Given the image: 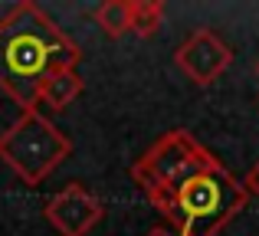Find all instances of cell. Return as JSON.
I'll use <instances>...</instances> for the list:
<instances>
[{"label":"cell","mask_w":259,"mask_h":236,"mask_svg":"<svg viewBox=\"0 0 259 236\" xmlns=\"http://www.w3.org/2000/svg\"><path fill=\"white\" fill-rule=\"evenodd\" d=\"M82 50L33 0H20L0 17V89L20 112L39 105V85L50 72L76 66Z\"/></svg>","instance_id":"obj_1"},{"label":"cell","mask_w":259,"mask_h":236,"mask_svg":"<svg viewBox=\"0 0 259 236\" xmlns=\"http://www.w3.org/2000/svg\"><path fill=\"white\" fill-rule=\"evenodd\" d=\"M249 204L243 180H236L217 161L213 167L187 177L181 187L158 207L171 230L181 236H217L230 220H236Z\"/></svg>","instance_id":"obj_2"},{"label":"cell","mask_w":259,"mask_h":236,"mask_svg":"<svg viewBox=\"0 0 259 236\" xmlns=\"http://www.w3.org/2000/svg\"><path fill=\"white\" fill-rule=\"evenodd\" d=\"M213 164H217V158H213L210 148H203L190 131L174 128V131L161 134V138L132 164L128 174H132V180L141 187V194H145L154 204V210H158L187 177H194V174L207 171V167H213Z\"/></svg>","instance_id":"obj_3"},{"label":"cell","mask_w":259,"mask_h":236,"mask_svg":"<svg viewBox=\"0 0 259 236\" xmlns=\"http://www.w3.org/2000/svg\"><path fill=\"white\" fill-rule=\"evenodd\" d=\"M69 154L72 141L36 109L20 112L17 121L0 131V161L26 187H39Z\"/></svg>","instance_id":"obj_4"},{"label":"cell","mask_w":259,"mask_h":236,"mask_svg":"<svg viewBox=\"0 0 259 236\" xmlns=\"http://www.w3.org/2000/svg\"><path fill=\"white\" fill-rule=\"evenodd\" d=\"M174 66L194 85H213L233 66V50L213 30H194L174 53Z\"/></svg>","instance_id":"obj_5"},{"label":"cell","mask_w":259,"mask_h":236,"mask_svg":"<svg viewBox=\"0 0 259 236\" xmlns=\"http://www.w3.org/2000/svg\"><path fill=\"white\" fill-rule=\"evenodd\" d=\"M43 217L59 236H85L105 217V207L92 191H85L79 180H72L63 191H56V197L46 200Z\"/></svg>","instance_id":"obj_6"},{"label":"cell","mask_w":259,"mask_h":236,"mask_svg":"<svg viewBox=\"0 0 259 236\" xmlns=\"http://www.w3.org/2000/svg\"><path fill=\"white\" fill-rule=\"evenodd\" d=\"M82 89H85V82L76 72V66H66V69H56L43 79V85H39V102L50 105L53 112H63L82 96Z\"/></svg>","instance_id":"obj_7"},{"label":"cell","mask_w":259,"mask_h":236,"mask_svg":"<svg viewBox=\"0 0 259 236\" xmlns=\"http://www.w3.org/2000/svg\"><path fill=\"white\" fill-rule=\"evenodd\" d=\"M92 20L108 39L132 33V0H105L92 10Z\"/></svg>","instance_id":"obj_8"},{"label":"cell","mask_w":259,"mask_h":236,"mask_svg":"<svg viewBox=\"0 0 259 236\" xmlns=\"http://www.w3.org/2000/svg\"><path fill=\"white\" fill-rule=\"evenodd\" d=\"M164 23V4L161 0H132V33L141 39L154 36Z\"/></svg>","instance_id":"obj_9"},{"label":"cell","mask_w":259,"mask_h":236,"mask_svg":"<svg viewBox=\"0 0 259 236\" xmlns=\"http://www.w3.org/2000/svg\"><path fill=\"white\" fill-rule=\"evenodd\" d=\"M243 187H246L249 197H256V200H259V161L246 171V177H243Z\"/></svg>","instance_id":"obj_10"},{"label":"cell","mask_w":259,"mask_h":236,"mask_svg":"<svg viewBox=\"0 0 259 236\" xmlns=\"http://www.w3.org/2000/svg\"><path fill=\"white\" fill-rule=\"evenodd\" d=\"M145 236H181V233L171 230V226H154V230H148Z\"/></svg>","instance_id":"obj_11"},{"label":"cell","mask_w":259,"mask_h":236,"mask_svg":"<svg viewBox=\"0 0 259 236\" xmlns=\"http://www.w3.org/2000/svg\"><path fill=\"white\" fill-rule=\"evenodd\" d=\"M256 76H259V63H256Z\"/></svg>","instance_id":"obj_12"}]
</instances>
